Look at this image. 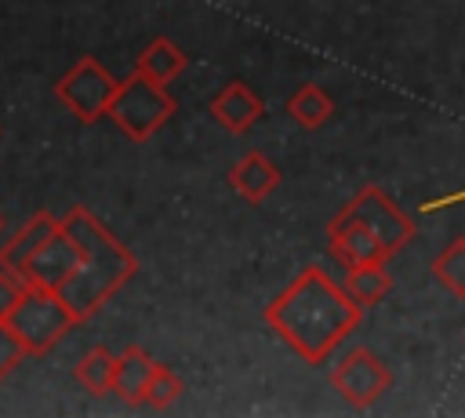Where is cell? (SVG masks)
I'll return each instance as SVG.
<instances>
[{"label":"cell","mask_w":465,"mask_h":418,"mask_svg":"<svg viewBox=\"0 0 465 418\" xmlns=\"http://www.w3.org/2000/svg\"><path fill=\"white\" fill-rule=\"evenodd\" d=\"M262 320L280 334L291 353L305 363H327L331 353L360 327L363 305L345 294L341 284L327 276L320 265H305L265 309Z\"/></svg>","instance_id":"1"},{"label":"cell","mask_w":465,"mask_h":418,"mask_svg":"<svg viewBox=\"0 0 465 418\" xmlns=\"http://www.w3.org/2000/svg\"><path fill=\"white\" fill-rule=\"evenodd\" d=\"M62 229L69 233V240L76 244L80 258H76V269L69 273V280L58 287V294L69 302V309L84 320H91L134 273H138V258L127 244H120L105 222L87 211V207H69L62 218Z\"/></svg>","instance_id":"2"},{"label":"cell","mask_w":465,"mask_h":418,"mask_svg":"<svg viewBox=\"0 0 465 418\" xmlns=\"http://www.w3.org/2000/svg\"><path fill=\"white\" fill-rule=\"evenodd\" d=\"M7 323H11L15 338L22 342L25 356H44L80 323V316L69 309V302L54 287L25 284V291L15 305V313L7 316Z\"/></svg>","instance_id":"3"},{"label":"cell","mask_w":465,"mask_h":418,"mask_svg":"<svg viewBox=\"0 0 465 418\" xmlns=\"http://www.w3.org/2000/svg\"><path fill=\"white\" fill-rule=\"evenodd\" d=\"M178 102L171 98V91L142 73H131L127 80H120L113 102H109V120L131 138V142H149L171 116H174Z\"/></svg>","instance_id":"4"},{"label":"cell","mask_w":465,"mask_h":418,"mask_svg":"<svg viewBox=\"0 0 465 418\" xmlns=\"http://www.w3.org/2000/svg\"><path fill=\"white\" fill-rule=\"evenodd\" d=\"M120 80L91 55L76 58L54 84V98L80 120V124H98L109 113V102L116 95Z\"/></svg>","instance_id":"5"},{"label":"cell","mask_w":465,"mask_h":418,"mask_svg":"<svg viewBox=\"0 0 465 418\" xmlns=\"http://www.w3.org/2000/svg\"><path fill=\"white\" fill-rule=\"evenodd\" d=\"M331 385H334V393H338L349 407L367 411V407H374V403L392 389V371H389V363H385L378 353H371L367 345H356V349H349V353L334 363Z\"/></svg>","instance_id":"6"},{"label":"cell","mask_w":465,"mask_h":418,"mask_svg":"<svg viewBox=\"0 0 465 418\" xmlns=\"http://www.w3.org/2000/svg\"><path fill=\"white\" fill-rule=\"evenodd\" d=\"M345 211L356 218V222H363L374 236H378V244L389 251V258L392 254H400L411 240H414V218L407 214V211H400L396 207V200L385 193V189H378V185H363L349 204H345Z\"/></svg>","instance_id":"7"},{"label":"cell","mask_w":465,"mask_h":418,"mask_svg":"<svg viewBox=\"0 0 465 418\" xmlns=\"http://www.w3.org/2000/svg\"><path fill=\"white\" fill-rule=\"evenodd\" d=\"M327 251L345 269H356V265H385L389 262V251L378 244V236L363 222H356L345 207L327 225Z\"/></svg>","instance_id":"8"},{"label":"cell","mask_w":465,"mask_h":418,"mask_svg":"<svg viewBox=\"0 0 465 418\" xmlns=\"http://www.w3.org/2000/svg\"><path fill=\"white\" fill-rule=\"evenodd\" d=\"M207 113H211L225 131L243 134V131H251V127L265 116V102L251 91V84H243V80H229V84L207 102Z\"/></svg>","instance_id":"9"},{"label":"cell","mask_w":465,"mask_h":418,"mask_svg":"<svg viewBox=\"0 0 465 418\" xmlns=\"http://www.w3.org/2000/svg\"><path fill=\"white\" fill-rule=\"evenodd\" d=\"M76 258H80V251H76V244L69 240V233L58 222V233L25 262L22 276H25V284H44V287L58 291L69 280V273L76 269Z\"/></svg>","instance_id":"10"},{"label":"cell","mask_w":465,"mask_h":418,"mask_svg":"<svg viewBox=\"0 0 465 418\" xmlns=\"http://www.w3.org/2000/svg\"><path fill=\"white\" fill-rule=\"evenodd\" d=\"M229 185L247 200V204H262L265 196H272V189L280 185V167L258 153V149H247L232 167H229Z\"/></svg>","instance_id":"11"},{"label":"cell","mask_w":465,"mask_h":418,"mask_svg":"<svg viewBox=\"0 0 465 418\" xmlns=\"http://www.w3.org/2000/svg\"><path fill=\"white\" fill-rule=\"evenodd\" d=\"M153 371H156V360L142 349V345H127L120 356H116V378H113V393L138 407L145 403V393H149V382H153Z\"/></svg>","instance_id":"12"},{"label":"cell","mask_w":465,"mask_h":418,"mask_svg":"<svg viewBox=\"0 0 465 418\" xmlns=\"http://www.w3.org/2000/svg\"><path fill=\"white\" fill-rule=\"evenodd\" d=\"M58 233V218L54 214H47V211H36L15 236H7V244L0 247V265L4 269H15V273H22L25 269V262L51 240Z\"/></svg>","instance_id":"13"},{"label":"cell","mask_w":465,"mask_h":418,"mask_svg":"<svg viewBox=\"0 0 465 418\" xmlns=\"http://www.w3.org/2000/svg\"><path fill=\"white\" fill-rule=\"evenodd\" d=\"M185 65H189V55L171 40V36H153L142 51H138V58H134V73H142V76H149V80H156V84H171V80H178L182 73H185Z\"/></svg>","instance_id":"14"},{"label":"cell","mask_w":465,"mask_h":418,"mask_svg":"<svg viewBox=\"0 0 465 418\" xmlns=\"http://www.w3.org/2000/svg\"><path fill=\"white\" fill-rule=\"evenodd\" d=\"M283 113L298 124V127H305V131H316V127H323L331 116H334V98L320 87V84H302L291 98H287V105H283Z\"/></svg>","instance_id":"15"},{"label":"cell","mask_w":465,"mask_h":418,"mask_svg":"<svg viewBox=\"0 0 465 418\" xmlns=\"http://www.w3.org/2000/svg\"><path fill=\"white\" fill-rule=\"evenodd\" d=\"M341 287L352 302H360L367 309V305H378L381 298H389L392 276L385 273V265H356V269H345Z\"/></svg>","instance_id":"16"},{"label":"cell","mask_w":465,"mask_h":418,"mask_svg":"<svg viewBox=\"0 0 465 418\" xmlns=\"http://www.w3.org/2000/svg\"><path fill=\"white\" fill-rule=\"evenodd\" d=\"M73 378L91 393V396H105L113 393V378H116V356L105 345H94L80 356V363L73 367Z\"/></svg>","instance_id":"17"},{"label":"cell","mask_w":465,"mask_h":418,"mask_svg":"<svg viewBox=\"0 0 465 418\" xmlns=\"http://www.w3.org/2000/svg\"><path fill=\"white\" fill-rule=\"evenodd\" d=\"M432 276H436L454 298H465V240L447 244V247L432 258Z\"/></svg>","instance_id":"18"},{"label":"cell","mask_w":465,"mask_h":418,"mask_svg":"<svg viewBox=\"0 0 465 418\" xmlns=\"http://www.w3.org/2000/svg\"><path fill=\"white\" fill-rule=\"evenodd\" d=\"M182 393H185V382H182L167 363H156L153 382H149V393H145V403L156 407V411H167Z\"/></svg>","instance_id":"19"},{"label":"cell","mask_w":465,"mask_h":418,"mask_svg":"<svg viewBox=\"0 0 465 418\" xmlns=\"http://www.w3.org/2000/svg\"><path fill=\"white\" fill-rule=\"evenodd\" d=\"M25 360V349H22V342L15 338V331H11V323L7 320H0V382L18 367Z\"/></svg>","instance_id":"20"},{"label":"cell","mask_w":465,"mask_h":418,"mask_svg":"<svg viewBox=\"0 0 465 418\" xmlns=\"http://www.w3.org/2000/svg\"><path fill=\"white\" fill-rule=\"evenodd\" d=\"M22 291H25V276L15 273V269H4V265H0V320H7V316L15 313Z\"/></svg>","instance_id":"21"},{"label":"cell","mask_w":465,"mask_h":418,"mask_svg":"<svg viewBox=\"0 0 465 418\" xmlns=\"http://www.w3.org/2000/svg\"><path fill=\"white\" fill-rule=\"evenodd\" d=\"M458 200H465V189H461V193H454V196H440V200H429V204H421V211H440V207H450V204H458Z\"/></svg>","instance_id":"22"},{"label":"cell","mask_w":465,"mask_h":418,"mask_svg":"<svg viewBox=\"0 0 465 418\" xmlns=\"http://www.w3.org/2000/svg\"><path fill=\"white\" fill-rule=\"evenodd\" d=\"M0 229H4V214H0Z\"/></svg>","instance_id":"23"}]
</instances>
